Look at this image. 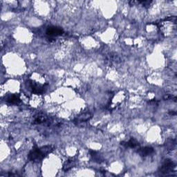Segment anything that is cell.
<instances>
[{
	"label": "cell",
	"mask_w": 177,
	"mask_h": 177,
	"mask_svg": "<svg viewBox=\"0 0 177 177\" xmlns=\"http://www.w3.org/2000/svg\"><path fill=\"white\" fill-rule=\"evenodd\" d=\"M52 145H46L41 148H33L29 154V159L33 162H39L53 151Z\"/></svg>",
	"instance_id": "6da1fadb"
},
{
	"label": "cell",
	"mask_w": 177,
	"mask_h": 177,
	"mask_svg": "<svg viewBox=\"0 0 177 177\" xmlns=\"http://www.w3.org/2000/svg\"><path fill=\"white\" fill-rule=\"evenodd\" d=\"M89 153H90V155H91V156L92 160L94 162L98 163H101L104 161V159H103L102 156L101 154L98 153V152L93 151V150H90Z\"/></svg>",
	"instance_id": "52a82bcc"
},
{
	"label": "cell",
	"mask_w": 177,
	"mask_h": 177,
	"mask_svg": "<svg viewBox=\"0 0 177 177\" xmlns=\"http://www.w3.org/2000/svg\"><path fill=\"white\" fill-rule=\"evenodd\" d=\"M49 121L50 120L47 116L44 114V113H39L35 116V120L33 123L34 124H42V123H44L46 122H49Z\"/></svg>",
	"instance_id": "5b68a950"
},
{
	"label": "cell",
	"mask_w": 177,
	"mask_h": 177,
	"mask_svg": "<svg viewBox=\"0 0 177 177\" xmlns=\"http://www.w3.org/2000/svg\"><path fill=\"white\" fill-rule=\"evenodd\" d=\"M121 145L125 146V148H135L136 147H138L139 145V143L138 141L135 140L134 138H132L131 139H129L128 141L126 142H122Z\"/></svg>",
	"instance_id": "30bf717a"
},
{
	"label": "cell",
	"mask_w": 177,
	"mask_h": 177,
	"mask_svg": "<svg viewBox=\"0 0 177 177\" xmlns=\"http://www.w3.org/2000/svg\"><path fill=\"white\" fill-rule=\"evenodd\" d=\"M91 113L90 112H85L81 113L75 119V122H85L91 118Z\"/></svg>",
	"instance_id": "8992f818"
},
{
	"label": "cell",
	"mask_w": 177,
	"mask_h": 177,
	"mask_svg": "<svg viewBox=\"0 0 177 177\" xmlns=\"http://www.w3.org/2000/svg\"><path fill=\"white\" fill-rule=\"evenodd\" d=\"M109 60L112 63L118 64V63L121 62V59L119 57V55L117 54H111L109 56Z\"/></svg>",
	"instance_id": "7c38bea8"
},
{
	"label": "cell",
	"mask_w": 177,
	"mask_h": 177,
	"mask_svg": "<svg viewBox=\"0 0 177 177\" xmlns=\"http://www.w3.org/2000/svg\"><path fill=\"white\" fill-rule=\"evenodd\" d=\"M75 162L76 160L73 159H69L65 163V164L64 165V168H63V169L65 170V172L68 171V170L71 169L73 167H74V165H75Z\"/></svg>",
	"instance_id": "8fae6325"
},
{
	"label": "cell",
	"mask_w": 177,
	"mask_h": 177,
	"mask_svg": "<svg viewBox=\"0 0 177 177\" xmlns=\"http://www.w3.org/2000/svg\"><path fill=\"white\" fill-rule=\"evenodd\" d=\"M174 163L171 160H165L162 165L161 169H160V171L163 174H168L172 171L173 169L174 168Z\"/></svg>",
	"instance_id": "3957f363"
},
{
	"label": "cell",
	"mask_w": 177,
	"mask_h": 177,
	"mask_svg": "<svg viewBox=\"0 0 177 177\" xmlns=\"http://www.w3.org/2000/svg\"><path fill=\"white\" fill-rule=\"evenodd\" d=\"M64 33L63 29L60 27H55V26H51L49 27L46 30V35L49 36H59L62 35Z\"/></svg>",
	"instance_id": "277c9868"
},
{
	"label": "cell",
	"mask_w": 177,
	"mask_h": 177,
	"mask_svg": "<svg viewBox=\"0 0 177 177\" xmlns=\"http://www.w3.org/2000/svg\"><path fill=\"white\" fill-rule=\"evenodd\" d=\"M29 86L33 93L35 94H42L45 91V86L38 83H36L33 81H29Z\"/></svg>",
	"instance_id": "7a4b0ae2"
},
{
	"label": "cell",
	"mask_w": 177,
	"mask_h": 177,
	"mask_svg": "<svg viewBox=\"0 0 177 177\" xmlns=\"http://www.w3.org/2000/svg\"><path fill=\"white\" fill-rule=\"evenodd\" d=\"M140 155L141 156H149L154 152V149L151 147H145V148H140L138 151H137Z\"/></svg>",
	"instance_id": "9c48e42d"
},
{
	"label": "cell",
	"mask_w": 177,
	"mask_h": 177,
	"mask_svg": "<svg viewBox=\"0 0 177 177\" xmlns=\"http://www.w3.org/2000/svg\"><path fill=\"white\" fill-rule=\"evenodd\" d=\"M6 101L7 102L10 103V104H13V105H17L19 104L21 102L20 97L18 94H12L6 97Z\"/></svg>",
	"instance_id": "ba28073f"
},
{
	"label": "cell",
	"mask_w": 177,
	"mask_h": 177,
	"mask_svg": "<svg viewBox=\"0 0 177 177\" xmlns=\"http://www.w3.org/2000/svg\"><path fill=\"white\" fill-rule=\"evenodd\" d=\"M165 145L167 147V148L170 150H172L175 146V142L172 139H169L165 143Z\"/></svg>",
	"instance_id": "4fadbf2b"
}]
</instances>
